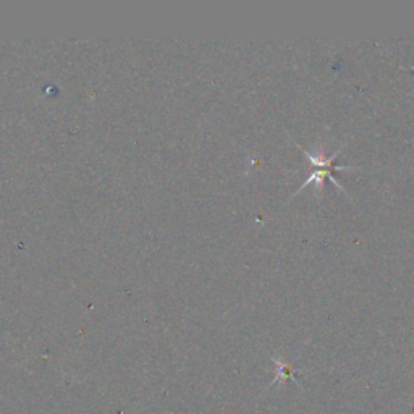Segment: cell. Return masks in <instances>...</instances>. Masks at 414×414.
I'll list each match as a JSON object with an SVG mask.
<instances>
[{
    "label": "cell",
    "instance_id": "cell-1",
    "mask_svg": "<svg viewBox=\"0 0 414 414\" xmlns=\"http://www.w3.org/2000/svg\"><path fill=\"white\" fill-rule=\"evenodd\" d=\"M343 148H345V144L342 146V148H338L337 151H335L333 154H332L330 157H328V159H325L324 156H319V157H318V156L314 154V152H309V151H306V149H303V148H301L303 152H304V156H306V159L314 166V172L308 176V180L304 181V183H303L300 188H298V191H301L303 188H306L308 185H313V183H315V185H318V186L320 188V186H322V180H324L325 176H327V178H330L332 183H333L335 186H337L340 191H343V193H345L343 186L340 185L338 178H335V176H333V172H335V170H337V172H338V170H355V167H348V166H337V167L333 166L335 159H337L338 154H340V151H342ZM298 191H296V193H298Z\"/></svg>",
    "mask_w": 414,
    "mask_h": 414
}]
</instances>
